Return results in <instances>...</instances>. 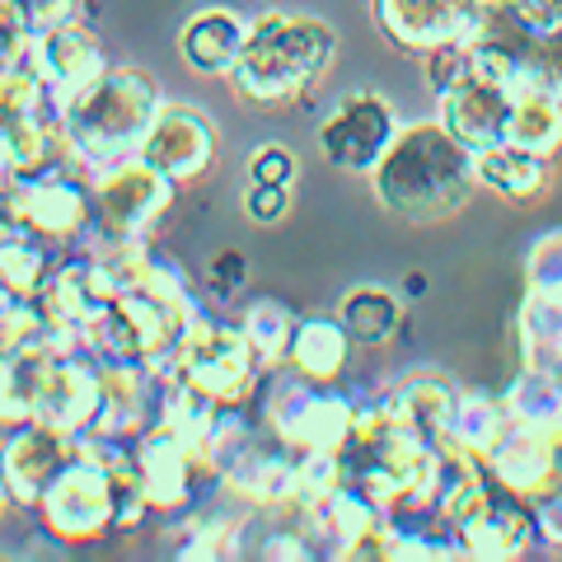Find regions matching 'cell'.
I'll return each instance as SVG.
<instances>
[{"mask_svg": "<svg viewBox=\"0 0 562 562\" xmlns=\"http://www.w3.org/2000/svg\"><path fill=\"white\" fill-rule=\"evenodd\" d=\"M479 188V169H473V150L454 136L441 117L413 122L394 136L384 160L371 169L375 202L403 221H441L454 216L469 192Z\"/></svg>", "mask_w": 562, "mask_h": 562, "instance_id": "6da1fadb", "label": "cell"}, {"mask_svg": "<svg viewBox=\"0 0 562 562\" xmlns=\"http://www.w3.org/2000/svg\"><path fill=\"white\" fill-rule=\"evenodd\" d=\"M165 99L146 70L109 66L85 94L66 103V160L76 169H113L146 146Z\"/></svg>", "mask_w": 562, "mask_h": 562, "instance_id": "7a4b0ae2", "label": "cell"}, {"mask_svg": "<svg viewBox=\"0 0 562 562\" xmlns=\"http://www.w3.org/2000/svg\"><path fill=\"white\" fill-rule=\"evenodd\" d=\"M333 52H338V33L319 14L268 10L249 20V38L231 70V85L249 103H295L324 80Z\"/></svg>", "mask_w": 562, "mask_h": 562, "instance_id": "3957f363", "label": "cell"}, {"mask_svg": "<svg viewBox=\"0 0 562 562\" xmlns=\"http://www.w3.org/2000/svg\"><path fill=\"white\" fill-rule=\"evenodd\" d=\"M127 441H103V436L80 431V450L33 512L43 516L47 535L61 543H90L103 535H117V479L127 460Z\"/></svg>", "mask_w": 562, "mask_h": 562, "instance_id": "277c9868", "label": "cell"}, {"mask_svg": "<svg viewBox=\"0 0 562 562\" xmlns=\"http://www.w3.org/2000/svg\"><path fill=\"white\" fill-rule=\"evenodd\" d=\"M262 361L258 347L249 342V333L239 324H221L202 314L198 324L188 328L183 347L173 351V366L165 371V380H183L192 390H202L211 403L221 408H244L249 394L258 390V375H262Z\"/></svg>", "mask_w": 562, "mask_h": 562, "instance_id": "5b68a950", "label": "cell"}, {"mask_svg": "<svg viewBox=\"0 0 562 562\" xmlns=\"http://www.w3.org/2000/svg\"><path fill=\"white\" fill-rule=\"evenodd\" d=\"M5 221L24 225L57 249H80L90 244L99 211H94V183H85L76 165H57L33 179H10L5 188Z\"/></svg>", "mask_w": 562, "mask_h": 562, "instance_id": "8992f818", "label": "cell"}, {"mask_svg": "<svg viewBox=\"0 0 562 562\" xmlns=\"http://www.w3.org/2000/svg\"><path fill=\"white\" fill-rule=\"evenodd\" d=\"M173 192L179 183L160 173L150 160H122L113 169L94 173V211H99V225L94 235L99 244H132V239H146L150 225L165 216L173 206Z\"/></svg>", "mask_w": 562, "mask_h": 562, "instance_id": "52a82bcc", "label": "cell"}, {"mask_svg": "<svg viewBox=\"0 0 562 562\" xmlns=\"http://www.w3.org/2000/svg\"><path fill=\"white\" fill-rule=\"evenodd\" d=\"M132 460H136V479L146 487L150 512H169V516L192 512L206 497V487L221 479L216 460L192 441H183L179 431H169L165 422H155L146 436H136Z\"/></svg>", "mask_w": 562, "mask_h": 562, "instance_id": "ba28073f", "label": "cell"}, {"mask_svg": "<svg viewBox=\"0 0 562 562\" xmlns=\"http://www.w3.org/2000/svg\"><path fill=\"white\" fill-rule=\"evenodd\" d=\"M351 427H357V398L338 394L333 384L295 375L277 384L268 398V431L301 454L342 450L351 441Z\"/></svg>", "mask_w": 562, "mask_h": 562, "instance_id": "9c48e42d", "label": "cell"}, {"mask_svg": "<svg viewBox=\"0 0 562 562\" xmlns=\"http://www.w3.org/2000/svg\"><path fill=\"white\" fill-rule=\"evenodd\" d=\"M398 136V117L394 103L380 90H351L338 99V109L324 117L319 127V150L333 169L342 173H371L384 150L394 146Z\"/></svg>", "mask_w": 562, "mask_h": 562, "instance_id": "30bf717a", "label": "cell"}, {"mask_svg": "<svg viewBox=\"0 0 562 562\" xmlns=\"http://www.w3.org/2000/svg\"><path fill=\"white\" fill-rule=\"evenodd\" d=\"M371 10L384 43H394L408 57H427L446 43H460L483 20L479 0H371Z\"/></svg>", "mask_w": 562, "mask_h": 562, "instance_id": "8fae6325", "label": "cell"}, {"mask_svg": "<svg viewBox=\"0 0 562 562\" xmlns=\"http://www.w3.org/2000/svg\"><path fill=\"white\" fill-rule=\"evenodd\" d=\"M103 403V361L90 351H47L38 371L33 417L61 431H90Z\"/></svg>", "mask_w": 562, "mask_h": 562, "instance_id": "7c38bea8", "label": "cell"}, {"mask_svg": "<svg viewBox=\"0 0 562 562\" xmlns=\"http://www.w3.org/2000/svg\"><path fill=\"white\" fill-rule=\"evenodd\" d=\"M5 497L20 506H38L52 479L76 460L80 450V431H61L52 422H20L5 427Z\"/></svg>", "mask_w": 562, "mask_h": 562, "instance_id": "4fadbf2b", "label": "cell"}, {"mask_svg": "<svg viewBox=\"0 0 562 562\" xmlns=\"http://www.w3.org/2000/svg\"><path fill=\"white\" fill-rule=\"evenodd\" d=\"M33 70H38L43 90L52 94V103L66 113V103L85 94L90 85L109 70V57H103V43L94 38V29L76 24H57V29H38L33 38Z\"/></svg>", "mask_w": 562, "mask_h": 562, "instance_id": "5bb4252c", "label": "cell"}, {"mask_svg": "<svg viewBox=\"0 0 562 562\" xmlns=\"http://www.w3.org/2000/svg\"><path fill=\"white\" fill-rule=\"evenodd\" d=\"M140 160H150L173 183H192L216 165V122L188 103H165L155 127L140 146Z\"/></svg>", "mask_w": 562, "mask_h": 562, "instance_id": "9a60e30c", "label": "cell"}, {"mask_svg": "<svg viewBox=\"0 0 562 562\" xmlns=\"http://www.w3.org/2000/svg\"><path fill=\"white\" fill-rule=\"evenodd\" d=\"M441 99V122L464 140V146L479 155L487 146H502L506 132H512V103H516V90L492 76H479L469 70L464 80H454L450 90L436 94Z\"/></svg>", "mask_w": 562, "mask_h": 562, "instance_id": "2e32d148", "label": "cell"}, {"mask_svg": "<svg viewBox=\"0 0 562 562\" xmlns=\"http://www.w3.org/2000/svg\"><path fill=\"white\" fill-rule=\"evenodd\" d=\"M487 469H492V479L512 492V497L530 502V497H539V492L553 487L558 469H562V441L512 422L506 436L497 441V450L487 454Z\"/></svg>", "mask_w": 562, "mask_h": 562, "instance_id": "e0dca14e", "label": "cell"}, {"mask_svg": "<svg viewBox=\"0 0 562 562\" xmlns=\"http://www.w3.org/2000/svg\"><path fill=\"white\" fill-rule=\"evenodd\" d=\"M539 539V525H535V512L525 497H512V492H497L479 516H473L464 530H460V543H464V558H479V562H506V558H520L530 543Z\"/></svg>", "mask_w": 562, "mask_h": 562, "instance_id": "ac0fdd59", "label": "cell"}, {"mask_svg": "<svg viewBox=\"0 0 562 562\" xmlns=\"http://www.w3.org/2000/svg\"><path fill=\"white\" fill-rule=\"evenodd\" d=\"M244 38H249V24L231 10H198L179 33V57L188 61V70L198 76H225L244 52Z\"/></svg>", "mask_w": 562, "mask_h": 562, "instance_id": "d6986e66", "label": "cell"}, {"mask_svg": "<svg viewBox=\"0 0 562 562\" xmlns=\"http://www.w3.org/2000/svg\"><path fill=\"white\" fill-rule=\"evenodd\" d=\"M390 394H394V408L403 413V422H408L422 441L436 446V450L450 446V422H454V403H460V390H454L446 375L417 371L408 380H398Z\"/></svg>", "mask_w": 562, "mask_h": 562, "instance_id": "ffe728a7", "label": "cell"}, {"mask_svg": "<svg viewBox=\"0 0 562 562\" xmlns=\"http://www.w3.org/2000/svg\"><path fill=\"white\" fill-rule=\"evenodd\" d=\"M357 347L351 342L347 324L338 314H305L295 324V338H291V371L305 375V380H319V384H333L342 371H347V351Z\"/></svg>", "mask_w": 562, "mask_h": 562, "instance_id": "44dd1931", "label": "cell"}, {"mask_svg": "<svg viewBox=\"0 0 562 562\" xmlns=\"http://www.w3.org/2000/svg\"><path fill=\"white\" fill-rule=\"evenodd\" d=\"M473 169H479V188L497 192L506 202H535L549 188V160L525 146H512V140L479 150L473 155Z\"/></svg>", "mask_w": 562, "mask_h": 562, "instance_id": "7402d4cb", "label": "cell"}, {"mask_svg": "<svg viewBox=\"0 0 562 562\" xmlns=\"http://www.w3.org/2000/svg\"><path fill=\"white\" fill-rule=\"evenodd\" d=\"M520 357L535 371L562 375V286H530L516 319Z\"/></svg>", "mask_w": 562, "mask_h": 562, "instance_id": "603a6c76", "label": "cell"}, {"mask_svg": "<svg viewBox=\"0 0 562 562\" xmlns=\"http://www.w3.org/2000/svg\"><path fill=\"white\" fill-rule=\"evenodd\" d=\"M512 427V408H506V394H487V390H469L454 403V422H450V446L446 450H464L473 460H487L497 441Z\"/></svg>", "mask_w": 562, "mask_h": 562, "instance_id": "cb8c5ba5", "label": "cell"}, {"mask_svg": "<svg viewBox=\"0 0 562 562\" xmlns=\"http://www.w3.org/2000/svg\"><path fill=\"white\" fill-rule=\"evenodd\" d=\"M57 268H61L57 244H47L38 235H29L24 225L5 221V244H0V272H5V291L33 295V301H38Z\"/></svg>", "mask_w": 562, "mask_h": 562, "instance_id": "d4e9b609", "label": "cell"}, {"mask_svg": "<svg viewBox=\"0 0 562 562\" xmlns=\"http://www.w3.org/2000/svg\"><path fill=\"white\" fill-rule=\"evenodd\" d=\"M512 146H525L553 160L562 150V94H549V90H535L525 85L516 90V103H512V132H506Z\"/></svg>", "mask_w": 562, "mask_h": 562, "instance_id": "484cf974", "label": "cell"}, {"mask_svg": "<svg viewBox=\"0 0 562 562\" xmlns=\"http://www.w3.org/2000/svg\"><path fill=\"white\" fill-rule=\"evenodd\" d=\"M506 408H512V422H520V427H535L562 441V375L525 366L512 380V390H506Z\"/></svg>", "mask_w": 562, "mask_h": 562, "instance_id": "4316f807", "label": "cell"}, {"mask_svg": "<svg viewBox=\"0 0 562 562\" xmlns=\"http://www.w3.org/2000/svg\"><path fill=\"white\" fill-rule=\"evenodd\" d=\"M338 319L347 324L357 347H384L403 328V301L384 286H357L342 295Z\"/></svg>", "mask_w": 562, "mask_h": 562, "instance_id": "83f0119b", "label": "cell"}, {"mask_svg": "<svg viewBox=\"0 0 562 562\" xmlns=\"http://www.w3.org/2000/svg\"><path fill=\"white\" fill-rule=\"evenodd\" d=\"M295 324L301 319H291V310L281 301H254L249 310H244V319H239V328L249 333V342L258 347V357L268 366H277L281 357H291Z\"/></svg>", "mask_w": 562, "mask_h": 562, "instance_id": "f1b7e54d", "label": "cell"}, {"mask_svg": "<svg viewBox=\"0 0 562 562\" xmlns=\"http://www.w3.org/2000/svg\"><path fill=\"white\" fill-rule=\"evenodd\" d=\"M525 85L562 94V29H535L530 52H525L520 76H516L512 90H525Z\"/></svg>", "mask_w": 562, "mask_h": 562, "instance_id": "f546056e", "label": "cell"}, {"mask_svg": "<svg viewBox=\"0 0 562 562\" xmlns=\"http://www.w3.org/2000/svg\"><path fill=\"white\" fill-rule=\"evenodd\" d=\"M249 281V258H244L239 249H225L211 258V268H206V291L216 295V301H231V295Z\"/></svg>", "mask_w": 562, "mask_h": 562, "instance_id": "4dcf8cb0", "label": "cell"}, {"mask_svg": "<svg viewBox=\"0 0 562 562\" xmlns=\"http://www.w3.org/2000/svg\"><path fill=\"white\" fill-rule=\"evenodd\" d=\"M286 211H291V188L281 183H249V192H244V216L258 225H277Z\"/></svg>", "mask_w": 562, "mask_h": 562, "instance_id": "1f68e13d", "label": "cell"}, {"mask_svg": "<svg viewBox=\"0 0 562 562\" xmlns=\"http://www.w3.org/2000/svg\"><path fill=\"white\" fill-rule=\"evenodd\" d=\"M249 183H281V188H291L295 183V155L286 146H258L254 150V160H249Z\"/></svg>", "mask_w": 562, "mask_h": 562, "instance_id": "d6a6232c", "label": "cell"}, {"mask_svg": "<svg viewBox=\"0 0 562 562\" xmlns=\"http://www.w3.org/2000/svg\"><path fill=\"white\" fill-rule=\"evenodd\" d=\"M530 512H535V525H539V539L562 549V487L558 492L549 487V492H539V497H530Z\"/></svg>", "mask_w": 562, "mask_h": 562, "instance_id": "836d02e7", "label": "cell"}, {"mask_svg": "<svg viewBox=\"0 0 562 562\" xmlns=\"http://www.w3.org/2000/svg\"><path fill=\"white\" fill-rule=\"evenodd\" d=\"M33 14V29H57V24H76L85 0H24Z\"/></svg>", "mask_w": 562, "mask_h": 562, "instance_id": "e575fe53", "label": "cell"}, {"mask_svg": "<svg viewBox=\"0 0 562 562\" xmlns=\"http://www.w3.org/2000/svg\"><path fill=\"white\" fill-rule=\"evenodd\" d=\"M516 10L535 29H562V0H516Z\"/></svg>", "mask_w": 562, "mask_h": 562, "instance_id": "d590c367", "label": "cell"}, {"mask_svg": "<svg viewBox=\"0 0 562 562\" xmlns=\"http://www.w3.org/2000/svg\"><path fill=\"white\" fill-rule=\"evenodd\" d=\"M403 291H408V295H422V291H427V277H422V272H408V277H403Z\"/></svg>", "mask_w": 562, "mask_h": 562, "instance_id": "8d00e7d4", "label": "cell"}, {"mask_svg": "<svg viewBox=\"0 0 562 562\" xmlns=\"http://www.w3.org/2000/svg\"><path fill=\"white\" fill-rule=\"evenodd\" d=\"M479 5L487 10V5H512V0H479Z\"/></svg>", "mask_w": 562, "mask_h": 562, "instance_id": "74e56055", "label": "cell"}]
</instances>
